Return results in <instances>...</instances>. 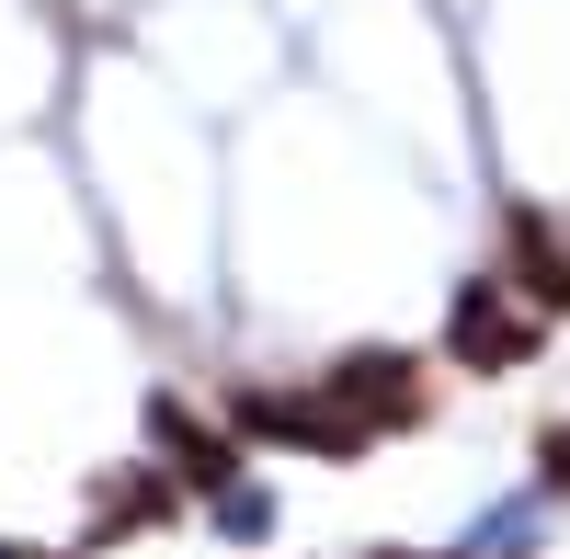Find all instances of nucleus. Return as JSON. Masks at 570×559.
<instances>
[{
    "instance_id": "f257e3e1",
    "label": "nucleus",
    "mask_w": 570,
    "mask_h": 559,
    "mask_svg": "<svg viewBox=\"0 0 570 559\" xmlns=\"http://www.w3.org/2000/svg\"><path fill=\"white\" fill-rule=\"evenodd\" d=\"M320 400L343 411L354 445H376V434H411L422 411H434V365L400 354V343H365V354H343V365L320 377Z\"/></svg>"
},
{
    "instance_id": "f03ea898",
    "label": "nucleus",
    "mask_w": 570,
    "mask_h": 559,
    "mask_svg": "<svg viewBox=\"0 0 570 559\" xmlns=\"http://www.w3.org/2000/svg\"><path fill=\"white\" fill-rule=\"evenodd\" d=\"M445 354L468 365V377H502V365L537 354V308L502 286V274H480V286H456V320H445Z\"/></svg>"
},
{
    "instance_id": "7ed1b4c3",
    "label": "nucleus",
    "mask_w": 570,
    "mask_h": 559,
    "mask_svg": "<svg viewBox=\"0 0 570 559\" xmlns=\"http://www.w3.org/2000/svg\"><path fill=\"white\" fill-rule=\"evenodd\" d=\"M149 434L171 445V480H183V491H228V480H240V445H228V434H206L183 400H160V411H149Z\"/></svg>"
},
{
    "instance_id": "20e7f679",
    "label": "nucleus",
    "mask_w": 570,
    "mask_h": 559,
    "mask_svg": "<svg viewBox=\"0 0 570 559\" xmlns=\"http://www.w3.org/2000/svg\"><path fill=\"white\" fill-rule=\"evenodd\" d=\"M502 241H513V297H525V308H570V252L548 241V228H537V217H513Z\"/></svg>"
},
{
    "instance_id": "39448f33",
    "label": "nucleus",
    "mask_w": 570,
    "mask_h": 559,
    "mask_svg": "<svg viewBox=\"0 0 570 559\" xmlns=\"http://www.w3.org/2000/svg\"><path fill=\"white\" fill-rule=\"evenodd\" d=\"M171 514V480L160 469H137L126 491H104V537H137V526H160Z\"/></svg>"
},
{
    "instance_id": "423d86ee",
    "label": "nucleus",
    "mask_w": 570,
    "mask_h": 559,
    "mask_svg": "<svg viewBox=\"0 0 570 559\" xmlns=\"http://www.w3.org/2000/svg\"><path fill=\"white\" fill-rule=\"evenodd\" d=\"M537 469H548V491H570V423H548V434H537Z\"/></svg>"
},
{
    "instance_id": "0eeeda50",
    "label": "nucleus",
    "mask_w": 570,
    "mask_h": 559,
    "mask_svg": "<svg viewBox=\"0 0 570 559\" xmlns=\"http://www.w3.org/2000/svg\"><path fill=\"white\" fill-rule=\"evenodd\" d=\"M0 559H58V548H12V537H0Z\"/></svg>"
}]
</instances>
